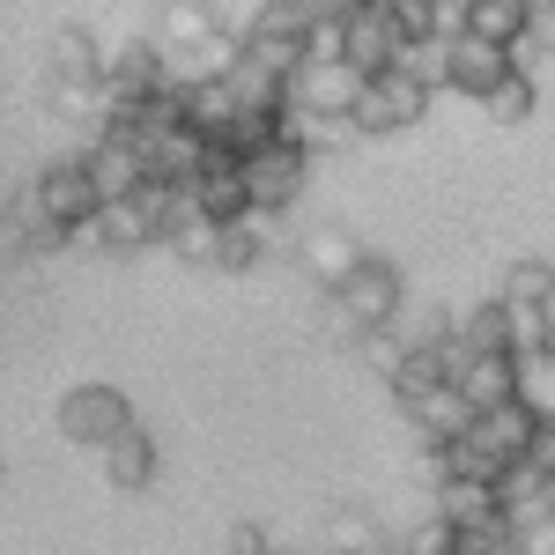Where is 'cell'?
<instances>
[{"label":"cell","instance_id":"cell-1","mask_svg":"<svg viewBox=\"0 0 555 555\" xmlns=\"http://www.w3.org/2000/svg\"><path fill=\"white\" fill-rule=\"evenodd\" d=\"M423 112H429V89L415 82V75H400V67H385V75H371V82L356 89L348 133H356V141H385V133H408Z\"/></svg>","mask_w":555,"mask_h":555},{"label":"cell","instance_id":"cell-2","mask_svg":"<svg viewBox=\"0 0 555 555\" xmlns=\"http://www.w3.org/2000/svg\"><path fill=\"white\" fill-rule=\"evenodd\" d=\"M326 297H334V311H341L356 334H378V326H392V319H400L408 289H400V267H392V259H371V253H363L341 282L326 289Z\"/></svg>","mask_w":555,"mask_h":555},{"label":"cell","instance_id":"cell-3","mask_svg":"<svg viewBox=\"0 0 555 555\" xmlns=\"http://www.w3.org/2000/svg\"><path fill=\"white\" fill-rule=\"evenodd\" d=\"M230 171H237V185H245V208H253V215H274V208H289V201L304 193L311 156H304L297 141H259V149H245Z\"/></svg>","mask_w":555,"mask_h":555},{"label":"cell","instance_id":"cell-4","mask_svg":"<svg viewBox=\"0 0 555 555\" xmlns=\"http://www.w3.org/2000/svg\"><path fill=\"white\" fill-rule=\"evenodd\" d=\"M408 44H415V38H408V23H400V8L363 0V8L341 23V67H356V75L371 82V75H385V67H392Z\"/></svg>","mask_w":555,"mask_h":555},{"label":"cell","instance_id":"cell-5","mask_svg":"<svg viewBox=\"0 0 555 555\" xmlns=\"http://www.w3.org/2000/svg\"><path fill=\"white\" fill-rule=\"evenodd\" d=\"M119 429H133V400L119 385H75V392L60 400V437H67V444L104 452Z\"/></svg>","mask_w":555,"mask_h":555},{"label":"cell","instance_id":"cell-6","mask_svg":"<svg viewBox=\"0 0 555 555\" xmlns=\"http://www.w3.org/2000/svg\"><path fill=\"white\" fill-rule=\"evenodd\" d=\"M82 171H89V185H96V208H104V201H133V193H141V178H149L141 133L96 127V141L82 149Z\"/></svg>","mask_w":555,"mask_h":555},{"label":"cell","instance_id":"cell-7","mask_svg":"<svg viewBox=\"0 0 555 555\" xmlns=\"http://www.w3.org/2000/svg\"><path fill=\"white\" fill-rule=\"evenodd\" d=\"M356 89H363V75H356V67H341V60H304L297 75L282 82V104H289V112H304V119H348Z\"/></svg>","mask_w":555,"mask_h":555},{"label":"cell","instance_id":"cell-8","mask_svg":"<svg viewBox=\"0 0 555 555\" xmlns=\"http://www.w3.org/2000/svg\"><path fill=\"white\" fill-rule=\"evenodd\" d=\"M496 518H504L512 533L555 518V481L533 467V460H504V474H496Z\"/></svg>","mask_w":555,"mask_h":555},{"label":"cell","instance_id":"cell-9","mask_svg":"<svg viewBox=\"0 0 555 555\" xmlns=\"http://www.w3.org/2000/svg\"><path fill=\"white\" fill-rule=\"evenodd\" d=\"M164 52V44H156ZM245 60V44L230 38V30H208V38H193V44H171L164 52V82L171 89H193V82H230V67Z\"/></svg>","mask_w":555,"mask_h":555},{"label":"cell","instance_id":"cell-10","mask_svg":"<svg viewBox=\"0 0 555 555\" xmlns=\"http://www.w3.org/2000/svg\"><path fill=\"white\" fill-rule=\"evenodd\" d=\"M30 201H38L44 222H82V215H96V185H89L82 156H60V164H44L38 185H30Z\"/></svg>","mask_w":555,"mask_h":555},{"label":"cell","instance_id":"cell-11","mask_svg":"<svg viewBox=\"0 0 555 555\" xmlns=\"http://www.w3.org/2000/svg\"><path fill=\"white\" fill-rule=\"evenodd\" d=\"M504 75H512L504 44H481V38H452V44H444V89H460V96H489Z\"/></svg>","mask_w":555,"mask_h":555},{"label":"cell","instance_id":"cell-12","mask_svg":"<svg viewBox=\"0 0 555 555\" xmlns=\"http://www.w3.org/2000/svg\"><path fill=\"white\" fill-rule=\"evenodd\" d=\"M533 429H541V423H533L518 400H496V408H481V415L467 423V437L504 467V460H526V452H533Z\"/></svg>","mask_w":555,"mask_h":555},{"label":"cell","instance_id":"cell-13","mask_svg":"<svg viewBox=\"0 0 555 555\" xmlns=\"http://www.w3.org/2000/svg\"><path fill=\"white\" fill-rule=\"evenodd\" d=\"M164 82V52L156 44H119V60H104V96L112 104H133V96H156Z\"/></svg>","mask_w":555,"mask_h":555},{"label":"cell","instance_id":"cell-14","mask_svg":"<svg viewBox=\"0 0 555 555\" xmlns=\"http://www.w3.org/2000/svg\"><path fill=\"white\" fill-rule=\"evenodd\" d=\"M452 392L467 400V415L496 408V400H512V356H504V348H489V356H460V371H452Z\"/></svg>","mask_w":555,"mask_h":555},{"label":"cell","instance_id":"cell-15","mask_svg":"<svg viewBox=\"0 0 555 555\" xmlns=\"http://www.w3.org/2000/svg\"><path fill=\"white\" fill-rule=\"evenodd\" d=\"M297 259H304V274H311V282H319V289H334V282H341L348 267H356V259H363V245H356V237H348L341 222H319V230H304Z\"/></svg>","mask_w":555,"mask_h":555},{"label":"cell","instance_id":"cell-16","mask_svg":"<svg viewBox=\"0 0 555 555\" xmlns=\"http://www.w3.org/2000/svg\"><path fill=\"white\" fill-rule=\"evenodd\" d=\"M460 356L467 348L460 341H437V348H408L400 363H392V400H415V392H429V385H452V371H460Z\"/></svg>","mask_w":555,"mask_h":555},{"label":"cell","instance_id":"cell-17","mask_svg":"<svg viewBox=\"0 0 555 555\" xmlns=\"http://www.w3.org/2000/svg\"><path fill=\"white\" fill-rule=\"evenodd\" d=\"M408 408V423L423 429V444H452V437H467V400L452 392V385H429V392H415V400H400Z\"/></svg>","mask_w":555,"mask_h":555},{"label":"cell","instance_id":"cell-18","mask_svg":"<svg viewBox=\"0 0 555 555\" xmlns=\"http://www.w3.org/2000/svg\"><path fill=\"white\" fill-rule=\"evenodd\" d=\"M185 208L201 215V222H245V185H237V171H201V178H185Z\"/></svg>","mask_w":555,"mask_h":555},{"label":"cell","instance_id":"cell-19","mask_svg":"<svg viewBox=\"0 0 555 555\" xmlns=\"http://www.w3.org/2000/svg\"><path fill=\"white\" fill-rule=\"evenodd\" d=\"M104 474H112V489H149V481H156V437L141 423L119 429V437L104 444Z\"/></svg>","mask_w":555,"mask_h":555},{"label":"cell","instance_id":"cell-20","mask_svg":"<svg viewBox=\"0 0 555 555\" xmlns=\"http://www.w3.org/2000/svg\"><path fill=\"white\" fill-rule=\"evenodd\" d=\"M512 400L533 415V423H548V415H555V348L512 356Z\"/></svg>","mask_w":555,"mask_h":555},{"label":"cell","instance_id":"cell-21","mask_svg":"<svg viewBox=\"0 0 555 555\" xmlns=\"http://www.w3.org/2000/svg\"><path fill=\"white\" fill-rule=\"evenodd\" d=\"M178 104H185V127L201 133V141H222V133H230V119H237L230 82H193V89H178Z\"/></svg>","mask_w":555,"mask_h":555},{"label":"cell","instance_id":"cell-22","mask_svg":"<svg viewBox=\"0 0 555 555\" xmlns=\"http://www.w3.org/2000/svg\"><path fill=\"white\" fill-rule=\"evenodd\" d=\"M437 518H444L452 533L489 526V518H496V489H489V481H437Z\"/></svg>","mask_w":555,"mask_h":555},{"label":"cell","instance_id":"cell-23","mask_svg":"<svg viewBox=\"0 0 555 555\" xmlns=\"http://www.w3.org/2000/svg\"><path fill=\"white\" fill-rule=\"evenodd\" d=\"M52 82H104V52H96V38L82 23H67L52 38Z\"/></svg>","mask_w":555,"mask_h":555},{"label":"cell","instance_id":"cell-24","mask_svg":"<svg viewBox=\"0 0 555 555\" xmlns=\"http://www.w3.org/2000/svg\"><path fill=\"white\" fill-rule=\"evenodd\" d=\"M555 348V304H504V356Z\"/></svg>","mask_w":555,"mask_h":555},{"label":"cell","instance_id":"cell-25","mask_svg":"<svg viewBox=\"0 0 555 555\" xmlns=\"http://www.w3.org/2000/svg\"><path fill=\"white\" fill-rule=\"evenodd\" d=\"M467 38H481V44L526 38V0H467Z\"/></svg>","mask_w":555,"mask_h":555},{"label":"cell","instance_id":"cell-26","mask_svg":"<svg viewBox=\"0 0 555 555\" xmlns=\"http://www.w3.org/2000/svg\"><path fill=\"white\" fill-rule=\"evenodd\" d=\"M215 274H253L259 267V215H245V222H222L215 230Z\"/></svg>","mask_w":555,"mask_h":555},{"label":"cell","instance_id":"cell-27","mask_svg":"<svg viewBox=\"0 0 555 555\" xmlns=\"http://www.w3.org/2000/svg\"><path fill=\"white\" fill-rule=\"evenodd\" d=\"M230 96H237V112H289V104H282V75H267L253 60L230 67Z\"/></svg>","mask_w":555,"mask_h":555},{"label":"cell","instance_id":"cell-28","mask_svg":"<svg viewBox=\"0 0 555 555\" xmlns=\"http://www.w3.org/2000/svg\"><path fill=\"white\" fill-rule=\"evenodd\" d=\"M496 304H555V267L548 259H512V267H504V297Z\"/></svg>","mask_w":555,"mask_h":555},{"label":"cell","instance_id":"cell-29","mask_svg":"<svg viewBox=\"0 0 555 555\" xmlns=\"http://www.w3.org/2000/svg\"><path fill=\"white\" fill-rule=\"evenodd\" d=\"M208 30H222V23H215V8H208V0H171V8H164V23H156V38H164V52H171V44H193V38H208Z\"/></svg>","mask_w":555,"mask_h":555},{"label":"cell","instance_id":"cell-30","mask_svg":"<svg viewBox=\"0 0 555 555\" xmlns=\"http://www.w3.org/2000/svg\"><path fill=\"white\" fill-rule=\"evenodd\" d=\"M304 30H311L304 0H267V8L253 15V30H245V38H274V44H297V52H304Z\"/></svg>","mask_w":555,"mask_h":555},{"label":"cell","instance_id":"cell-31","mask_svg":"<svg viewBox=\"0 0 555 555\" xmlns=\"http://www.w3.org/2000/svg\"><path fill=\"white\" fill-rule=\"evenodd\" d=\"M96 237H104V253H141V245H149V222H141L127 201H104V208H96Z\"/></svg>","mask_w":555,"mask_h":555},{"label":"cell","instance_id":"cell-32","mask_svg":"<svg viewBox=\"0 0 555 555\" xmlns=\"http://www.w3.org/2000/svg\"><path fill=\"white\" fill-rule=\"evenodd\" d=\"M533 96H541L533 75H504L481 104H489V119H496V127H526V119H533Z\"/></svg>","mask_w":555,"mask_h":555},{"label":"cell","instance_id":"cell-33","mask_svg":"<svg viewBox=\"0 0 555 555\" xmlns=\"http://www.w3.org/2000/svg\"><path fill=\"white\" fill-rule=\"evenodd\" d=\"M452 341L467 348V356H489V348H504V304L489 297V304H474L467 319L452 326Z\"/></svg>","mask_w":555,"mask_h":555},{"label":"cell","instance_id":"cell-34","mask_svg":"<svg viewBox=\"0 0 555 555\" xmlns=\"http://www.w3.org/2000/svg\"><path fill=\"white\" fill-rule=\"evenodd\" d=\"M385 548H392V555H452V548H460V533H452L444 518L429 512V518H415V526H400Z\"/></svg>","mask_w":555,"mask_h":555},{"label":"cell","instance_id":"cell-35","mask_svg":"<svg viewBox=\"0 0 555 555\" xmlns=\"http://www.w3.org/2000/svg\"><path fill=\"white\" fill-rule=\"evenodd\" d=\"M52 112L75 127H104V82H52Z\"/></svg>","mask_w":555,"mask_h":555},{"label":"cell","instance_id":"cell-36","mask_svg":"<svg viewBox=\"0 0 555 555\" xmlns=\"http://www.w3.org/2000/svg\"><path fill=\"white\" fill-rule=\"evenodd\" d=\"M164 245H171L185 267H208V259H215V222H201V215H178L171 230H164Z\"/></svg>","mask_w":555,"mask_h":555},{"label":"cell","instance_id":"cell-37","mask_svg":"<svg viewBox=\"0 0 555 555\" xmlns=\"http://www.w3.org/2000/svg\"><path fill=\"white\" fill-rule=\"evenodd\" d=\"M392 67H400V75H415L423 89H437V82H444V38H415Z\"/></svg>","mask_w":555,"mask_h":555},{"label":"cell","instance_id":"cell-38","mask_svg":"<svg viewBox=\"0 0 555 555\" xmlns=\"http://www.w3.org/2000/svg\"><path fill=\"white\" fill-rule=\"evenodd\" d=\"M356 348H363V363H371V371H378V378H392V363H400V356H408V348L392 341V326H378V334H356Z\"/></svg>","mask_w":555,"mask_h":555},{"label":"cell","instance_id":"cell-39","mask_svg":"<svg viewBox=\"0 0 555 555\" xmlns=\"http://www.w3.org/2000/svg\"><path fill=\"white\" fill-rule=\"evenodd\" d=\"M304 60H341V23H319V15H311V30H304Z\"/></svg>","mask_w":555,"mask_h":555},{"label":"cell","instance_id":"cell-40","mask_svg":"<svg viewBox=\"0 0 555 555\" xmlns=\"http://www.w3.org/2000/svg\"><path fill=\"white\" fill-rule=\"evenodd\" d=\"M23 245H30V253H60V245H67V222H44V215H30V222H23Z\"/></svg>","mask_w":555,"mask_h":555},{"label":"cell","instance_id":"cell-41","mask_svg":"<svg viewBox=\"0 0 555 555\" xmlns=\"http://www.w3.org/2000/svg\"><path fill=\"white\" fill-rule=\"evenodd\" d=\"M526 44L533 52H555V0L548 8H526Z\"/></svg>","mask_w":555,"mask_h":555},{"label":"cell","instance_id":"cell-42","mask_svg":"<svg viewBox=\"0 0 555 555\" xmlns=\"http://www.w3.org/2000/svg\"><path fill=\"white\" fill-rule=\"evenodd\" d=\"M526 460H533V467H541V474L555 481V415H548L541 429H533V452H526Z\"/></svg>","mask_w":555,"mask_h":555},{"label":"cell","instance_id":"cell-43","mask_svg":"<svg viewBox=\"0 0 555 555\" xmlns=\"http://www.w3.org/2000/svg\"><path fill=\"white\" fill-rule=\"evenodd\" d=\"M363 0H304V15H319V23H348Z\"/></svg>","mask_w":555,"mask_h":555},{"label":"cell","instance_id":"cell-44","mask_svg":"<svg viewBox=\"0 0 555 555\" xmlns=\"http://www.w3.org/2000/svg\"><path fill=\"white\" fill-rule=\"evenodd\" d=\"M230 555H267V533H259V526H237V533H230Z\"/></svg>","mask_w":555,"mask_h":555},{"label":"cell","instance_id":"cell-45","mask_svg":"<svg viewBox=\"0 0 555 555\" xmlns=\"http://www.w3.org/2000/svg\"><path fill=\"white\" fill-rule=\"evenodd\" d=\"M267 555H289V548H267Z\"/></svg>","mask_w":555,"mask_h":555},{"label":"cell","instance_id":"cell-46","mask_svg":"<svg viewBox=\"0 0 555 555\" xmlns=\"http://www.w3.org/2000/svg\"><path fill=\"white\" fill-rule=\"evenodd\" d=\"M378 8H392V0H378Z\"/></svg>","mask_w":555,"mask_h":555},{"label":"cell","instance_id":"cell-47","mask_svg":"<svg viewBox=\"0 0 555 555\" xmlns=\"http://www.w3.org/2000/svg\"><path fill=\"white\" fill-rule=\"evenodd\" d=\"M0 474H8V467H0Z\"/></svg>","mask_w":555,"mask_h":555}]
</instances>
